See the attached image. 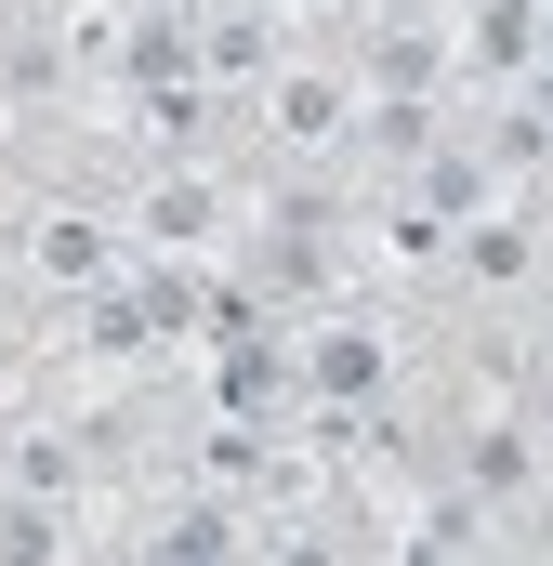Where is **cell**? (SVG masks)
I'll return each instance as SVG.
<instances>
[{
  "instance_id": "obj_1",
  "label": "cell",
  "mask_w": 553,
  "mask_h": 566,
  "mask_svg": "<svg viewBox=\"0 0 553 566\" xmlns=\"http://www.w3.org/2000/svg\"><path fill=\"white\" fill-rule=\"evenodd\" d=\"M343 119H356V93H343V66H290V80L264 93V133L290 145V158H316V145L343 133Z\"/></svg>"
},
{
  "instance_id": "obj_2",
  "label": "cell",
  "mask_w": 553,
  "mask_h": 566,
  "mask_svg": "<svg viewBox=\"0 0 553 566\" xmlns=\"http://www.w3.org/2000/svg\"><path fill=\"white\" fill-rule=\"evenodd\" d=\"M211 224H225V185L211 171H158L145 185V238L158 251H211Z\"/></svg>"
},
{
  "instance_id": "obj_3",
  "label": "cell",
  "mask_w": 553,
  "mask_h": 566,
  "mask_svg": "<svg viewBox=\"0 0 553 566\" xmlns=\"http://www.w3.org/2000/svg\"><path fill=\"white\" fill-rule=\"evenodd\" d=\"M528 474H541L528 422H474L461 434V488H474V501H528Z\"/></svg>"
},
{
  "instance_id": "obj_4",
  "label": "cell",
  "mask_w": 553,
  "mask_h": 566,
  "mask_svg": "<svg viewBox=\"0 0 553 566\" xmlns=\"http://www.w3.org/2000/svg\"><path fill=\"white\" fill-rule=\"evenodd\" d=\"M145 566H238V514H225V501H185V514H158Z\"/></svg>"
},
{
  "instance_id": "obj_5",
  "label": "cell",
  "mask_w": 553,
  "mask_h": 566,
  "mask_svg": "<svg viewBox=\"0 0 553 566\" xmlns=\"http://www.w3.org/2000/svg\"><path fill=\"white\" fill-rule=\"evenodd\" d=\"M528 13H541V0H474V66H488V80L541 53V27H528Z\"/></svg>"
},
{
  "instance_id": "obj_6",
  "label": "cell",
  "mask_w": 553,
  "mask_h": 566,
  "mask_svg": "<svg viewBox=\"0 0 553 566\" xmlns=\"http://www.w3.org/2000/svg\"><path fill=\"white\" fill-rule=\"evenodd\" d=\"M40 277H106V238H93V224H80V211H53V224H40Z\"/></svg>"
},
{
  "instance_id": "obj_7",
  "label": "cell",
  "mask_w": 553,
  "mask_h": 566,
  "mask_svg": "<svg viewBox=\"0 0 553 566\" xmlns=\"http://www.w3.org/2000/svg\"><path fill=\"white\" fill-rule=\"evenodd\" d=\"M316 382H330V396H369V382H396V356L343 329V343H316Z\"/></svg>"
},
{
  "instance_id": "obj_8",
  "label": "cell",
  "mask_w": 553,
  "mask_h": 566,
  "mask_svg": "<svg viewBox=\"0 0 553 566\" xmlns=\"http://www.w3.org/2000/svg\"><path fill=\"white\" fill-rule=\"evenodd\" d=\"M264 566H343V554H330V541H276Z\"/></svg>"
}]
</instances>
